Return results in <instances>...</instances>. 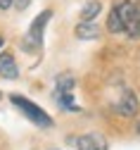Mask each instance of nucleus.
I'll use <instances>...</instances> for the list:
<instances>
[{
	"label": "nucleus",
	"instance_id": "nucleus-10",
	"mask_svg": "<svg viewBox=\"0 0 140 150\" xmlns=\"http://www.w3.org/2000/svg\"><path fill=\"white\" fill-rule=\"evenodd\" d=\"M74 83H76V79L71 76L69 71L59 74V76H57V88H55V93H71V91H74Z\"/></svg>",
	"mask_w": 140,
	"mask_h": 150
},
{
	"label": "nucleus",
	"instance_id": "nucleus-15",
	"mask_svg": "<svg viewBox=\"0 0 140 150\" xmlns=\"http://www.w3.org/2000/svg\"><path fill=\"white\" fill-rule=\"evenodd\" d=\"M0 98H3V93H0Z\"/></svg>",
	"mask_w": 140,
	"mask_h": 150
},
{
	"label": "nucleus",
	"instance_id": "nucleus-9",
	"mask_svg": "<svg viewBox=\"0 0 140 150\" xmlns=\"http://www.w3.org/2000/svg\"><path fill=\"white\" fill-rule=\"evenodd\" d=\"M55 100H57L59 107L67 110V112H81V107L74 105V93H55Z\"/></svg>",
	"mask_w": 140,
	"mask_h": 150
},
{
	"label": "nucleus",
	"instance_id": "nucleus-2",
	"mask_svg": "<svg viewBox=\"0 0 140 150\" xmlns=\"http://www.w3.org/2000/svg\"><path fill=\"white\" fill-rule=\"evenodd\" d=\"M10 103H12L14 107L22 110V115H24L31 124H36V126H41V129H50V126L55 124L52 117L48 115V112H45L41 105H36L33 100H29V98H24V96H17V93H12V96H10Z\"/></svg>",
	"mask_w": 140,
	"mask_h": 150
},
{
	"label": "nucleus",
	"instance_id": "nucleus-13",
	"mask_svg": "<svg viewBox=\"0 0 140 150\" xmlns=\"http://www.w3.org/2000/svg\"><path fill=\"white\" fill-rule=\"evenodd\" d=\"M3 43H5V38H3V36H0V48H3Z\"/></svg>",
	"mask_w": 140,
	"mask_h": 150
},
{
	"label": "nucleus",
	"instance_id": "nucleus-3",
	"mask_svg": "<svg viewBox=\"0 0 140 150\" xmlns=\"http://www.w3.org/2000/svg\"><path fill=\"white\" fill-rule=\"evenodd\" d=\"M50 17H52V10H43V12L31 22V26H29V31H26V38L22 41V48H24L26 52H36V50L43 48V31H45V26H48V22H50Z\"/></svg>",
	"mask_w": 140,
	"mask_h": 150
},
{
	"label": "nucleus",
	"instance_id": "nucleus-8",
	"mask_svg": "<svg viewBox=\"0 0 140 150\" xmlns=\"http://www.w3.org/2000/svg\"><path fill=\"white\" fill-rule=\"evenodd\" d=\"M102 12V3L100 0H88L81 7V22H95V17Z\"/></svg>",
	"mask_w": 140,
	"mask_h": 150
},
{
	"label": "nucleus",
	"instance_id": "nucleus-6",
	"mask_svg": "<svg viewBox=\"0 0 140 150\" xmlns=\"http://www.w3.org/2000/svg\"><path fill=\"white\" fill-rule=\"evenodd\" d=\"M74 33H76V38H81V41H97L100 33H102V29H100V24H95V22H78Z\"/></svg>",
	"mask_w": 140,
	"mask_h": 150
},
{
	"label": "nucleus",
	"instance_id": "nucleus-7",
	"mask_svg": "<svg viewBox=\"0 0 140 150\" xmlns=\"http://www.w3.org/2000/svg\"><path fill=\"white\" fill-rule=\"evenodd\" d=\"M0 76L3 79H17L19 76V67H17V62H14V57L10 52H3L0 55Z\"/></svg>",
	"mask_w": 140,
	"mask_h": 150
},
{
	"label": "nucleus",
	"instance_id": "nucleus-4",
	"mask_svg": "<svg viewBox=\"0 0 140 150\" xmlns=\"http://www.w3.org/2000/svg\"><path fill=\"white\" fill-rule=\"evenodd\" d=\"M76 145V150H109V143L102 134L97 131H90V134H83V136H76L71 141Z\"/></svg>",
	"mask_w": 140,
	"mask_h": 150
},
{
	"label": "nucleus",
	"instance_id": "nucleus-5",
	"mask_svg": "<svg viewBox=\"0 0 140 150\" xmlns=\"http://www.w3.org/2000/svg\"><path fill=\"white\" fill-rule=\"evenodd\" d=\"M121 117H133V115H138V110H140V103H138V96L133 91H124L121 93V98H119V103H116V107H114Z\"/></svg>",
	"mask_w": 140,
	"mask_h": 150
},
{
	"label": "nucleus",
	"instance_id": "nucleus-12",
	"mask_svg": "<svg viewBox=\"0 0 140 150\" xmlns=\"http://www.w3.org/2000/svg\"><path fill=\"white\" fill-rule=\"evenodd\" d=\"M14 0H0V10H10Z\"/></svg>",
	"mask_w": 140,
	"mask_h": 150
},
{
	"label": "nucleus",
	"instance_id": "nucleus-11",
	"mask_svg": "<svg viewBox=\"0 0 140 150\" xmlns=\"http://www.w3.org/2000/svg\"><path fill=\"white\" fill-rule=\"evenodd\" d=\"M12 5H14V7L19 10V12H22V10H26V7L31 5V0H14V3H12Z\"/></svg>",
	"mask_w": 140,
	"mask_h": 150
},
{
	"label": "nucleus",
	"instance_id": "nucleus-14",
	"mask_svg": "<svg viewBox=\"0 0 140 150\" xmlns=\"http://www.w3.org/2000/svg\"><path fill=\"white\" fill-rule=\"evenodd\" d=\"M138 131H140V124H138Z\"/></svg>",
	"mask_w": 140,
	"mask_h": 150
},
{
	"label": "nucleus",
	"instance_id": "nucleus-1",
	"mask_svg": "<svg viewBox=\"0 0 140 150\" xmlns=\"http://www.w3.org/2000/svg\"><path fill=\"white\" fill-rule=\"evenodd\" d=\"M109 33H126L128 38H140V0H121L107 17Z\"/></svg>",
	"mask_w": 140,
	"mask_h": 150
}]
</instances>
